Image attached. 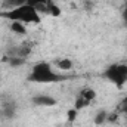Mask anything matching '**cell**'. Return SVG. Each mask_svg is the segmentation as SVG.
<instances>
[{"instance_id":"obj_2","label":"cell","mask_w":127,"mask_h":127,"mask_svg":"<svg viewBox=\"0 0 127 127\" xmlns=\"http://www.w3.org/2000/svg\"><path fill=\"white\" fill-rule=\"evenodd\" d=\"M66 77L61 75L58 72H55L50 66L49 62H37L31 69V74L28 77V80L32 83H58L62 81Z\"/></svg>"},{"instance_id":"obj_13","label":"cell","mask_w":127,"mask_h":127,"mask_svg":"<svg viewBox=\"0 0 127 127\" xmlns=\"http://www.w3.org/2000/svg\"><path fill=\"white\" fill-rule=\"evenodd\" d=\"M7 62L10 64V66H21L22 64H25V59H22V58H7Z\"/></svg>"},{"instance_id":"obj_7","label":"cell","mask_w":127,"mask_h":127,"mask_svg":"<svg viewBox=\"0 0 127 127\" xmlns=\"http://www.w3.org/2000/svg\"><path fill=\"white\" fill-rule=\"evenodd\" d=\"M1 111H3V115L6 118H13V115L16 114V105H15V102H12V100L4 102Z\"/></svg>"},{"instance_id":"obj_5","label":"cell","mask_w":127,"mask_h":127,"mask_svg":"<svg viewBox=\"0 0 127 127\" xmlns=\"http://www.w3.org/2000/svg\"><path fill=\"white\" fill-rule=\"evenodd\" d=\"M31 52V47L28 44H18V46H12L7 49V58H22L25 59Z\"/></svg>"},{"instance_id":"obj_16","label":"cell","mask_w":127,"mask_h":127,"mask_svg":"<svg viewBox=\"0 0 127 127\" xmlns=\"http://www.w3.org/2000/svg\"><path fill=\"white\" fill-rule=\"evenodd\" d=\"M118 111L123 112L124 115H127V102H121V103L118 105Z\"/></svg>"},{"instance_id":"obj_14","label":"cell","mask_w":127,"mask_h":127,"mask_svg":"<svg viewBox=\"0 0 127 127\" xmlns=\"http://www.w3.org/2000/svg\"><path fill=\"white\" fill-rule=\"evenodd\" d=\"M49 0H27V4L34 6V7H38V6H43V4H47Z\"/></svg>"},{"instance_id":"obj_18","label":"cell","mask_w":127,"mask_h":127,"mask_svg":"<svg viewBox=\"0 0 127 127\" xmlns=\"http://www.w3.org/2000/svg\"><path fill=\"white\" fill-rule=\"evenodd\" d=\"M121 102H127V96L124 97V99H123V100H121Z\"/></svg>"},{"instance_id":"obj_10","label":"cell","mask_w":127,"mask_h":127,"mask_svg":"<svg viewBox=\"0 0 127 127\" xmlns=\"http://www.w3.org/2000/svg\"><path fill=\"white\" fill-rule=\"evenodd\" d=\"M10 30H12L13 32H16V34H21V35L27 34V28L24 27V24H22V22L12 21V24H10Z\"/></svg>"},{"instance_id":"obj_9","label":"cell","mask_w":127,"mask_h":127,"mask_svg":"<svg viewBox=\"0 0 127 127\" xmlns=\"http://www.w3.org/2000/svg\"><path fill=\"white\" fill-rule=\"evenodd\" d=\"M46 13H50L52 16H59L61 15V10H59V7L52 0H49L47 4H46Z\"/></svg>"},{"instance_id":"obj_3","label":"cell","mask_w":127,"mask_h":127,"mask_svg":"<svg viewBox=\"0 0 127 127\" xmlns=\"http://www.w3.org/2000/svg\"><path fill=\"white\" fill-rule=\"evenodd\" d=\"M103 77L111 81L117 89H121L124 84L127 83V64H112L109 65L105 72H103Z\"/></svg>"},{"instance_id":"obj_12","label":"cell","mask_w":127,"mask_h":127,"mask_svg":"<svg viewBox=\"0 0 127 127\" xmlns=\"http://www.w3.org/2000/svg\"><path fill=\"white\" fill-rule=\"evenodd\" d=\"M106 118H108V112H106V111H103V109H100V111L96 114L95 123H96V124H103V123H106Z\"/></svg>"},{"instance_id":"obj_11","label":"cell","mask_w":127,"mask_h":127,"mask_svg":"<svg viewBox=\"0 0 127 127\" xmlns=\"http://www.w3.org/2000/svg\"><path fill=\"white\" fill-rule=\"evenodd\" d=\"M56 65H58V68H61L64 71H69V69L72 68V62H71V59H68V58L59 59V61L56 62Z\"/></svg>"},{"instance_id":"obj_4","label":"cell","mask_w":127,"mask_h":127,"mask_svg":"<svg viewBox=\"0 0 127 127\" xmlns=\"http://www.w3.org/2000/svg\"><path fill=\"white\" fill-rule=\"evenodd\" d=\"M95 97H96V92L95 90L90 89V87H86V89H83V90L80 92L78 97L75 99V105H74V108H75L77 111H80V109L89 106V105L95 100Z\"/></svg>"},{"instance_id":"obj_6","label":"cell","mask_w":127,"mask_h":127,"mask_svg":"<svg viewBox=\"0 0 127 127\" xmlns=\"http://www.w3.org/2000/svg\"><path fill=\"white\" fill-rule=\"evenodd\" d=\"M32 103L38 106H52V105H56V99L47 95H37L32 97Z\"/></svg>"},{"instance_id":"obj_17","label":"cell","mask_w":127,"mask_h":127,"mask_svg":"<svg viewBox=\"0 0 127 127\" xmlns=\"http://www.w3.org/2000/svg\"><path fill=\"white\" fill-rule=\"evenodd\" d=\"M123 19H124V22L127 24V6L124 7V10H123Z\"/></svg>"},{"instance_id":"obj_15","label":"cell","mask_w":127,"mask_h":127,"mask_svg":"<svg viewBox=\"0 0 127 127\" xmlns=\"http://www.w3.org/2000/svg\"><path fill=\"white\" fill-rule=\"evenodd\" d=\"M77 112H78V111H77L75 108H72V109L68 111V121H69V123H72V121L77 118Z\"/></svg>"},{"instance_id":"obj_8","label":"cell","mask_w":127,"mask_h":127,"mask_svg":"<svg viewBox=\"0 0 127 127\" xmlns=\"http://www.w3.org/2000/svg\"><path fill=\"white\" fill-rule=\"evenodd\" d=\"M1 3H3L1 6L6 7V10H10V9H15V7H18V6L25 4L27 0H3Z\"/></svg>"},{"instance_id":"obj_1","label":"cell","mask_w":127,"mask_h":127,"mask_svg":"<svg viewBox=\"0 0 127 127\" xmlns=\"http://www.w3.org/2000/svg\"><path fill=\"white\" fill-rule=\"evenodd\" d=\"M0 16L4 19L16 21V22H22V24H40V21H41L38 10L34 6H30L27 3L22 6H18L15 9H10V10H3V12H0Z\"/></svg>"}]
</instances>
